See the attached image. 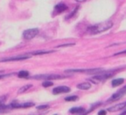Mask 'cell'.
I'll return each instance as SVG.
<instances>
[{"mask_svg": "<svg viewBox=\"0 0 126 115\" xmlns=\"http://www.w3.org/2000/svg\"><path fill=\"white\" fill-rule=\"evenodd\" d=\"M113 25V23L111 21H105L103 23H98V24L93 25L90 26L87 29V32L90 34H98V33H102L105 32L106 30H110Z\"/></svg>", "mask_w": 126, "mask_h": 115, "instance_id": "1", "label": "cell"}, {"mask_svg": "<svg viewBox=\"0 0 126 115\" xmlns=\"http://www.w3.org/2000/svg\"><path fill=\"white\" fill-rule=\"evenodd\" d=\"M104 71L103 68H89V69H68L66 70V73H82L86 75H94L99 74Z\"/></svg>", "mask_w": 126, "mask_h": 115, "instance_id": "2", "label": "cell"}, {"mask_svg": "<svg viewBox=\"0 0 126 115\" xmlns=\"http://www.w3.org/2000/svg\"><path fill=\"white\" fill-rule=\"evenodd\" d=\"M67 76L64 75H36V76H33V79H36V80H58V79H63L66 78Z\"/></svg>", "mask_w": 126, "mask_h": 115, "instance_id": "3", "label": "cell"}, {"mask_svg": "<svg viewBox=\"0 0 126 115\" xmlns=\"http://www.w3.org/2000/svg\"><path fill=\"white\" fill-rule=\"evenodd\" d=\"M39 33L38 29H30V30H25L23 33V37L26 40H30V39L34 38L35 36H37Z\"/></svg>", "mask_w": 126, "mask_h": 115, "instance_id": "4", "label": "cell"}, {"mask_svg": "<svg viewBox=\"0 0 126 115\" xmlns=\"http://www.w3.org/2000/svg\"><path fill=\"white\" fill-rule=\"evenodd\" d=\"M114 72H115V70L110 71V72H106V73H99L98 75H97L96 76L93 77V79L98 80V81H104V80H107V79L110 78V76L115 75Z\"/></svg>", "mask_w": 126, "mask_h": 115, "instance_id": "5", "label": "cell"}, {"mask_svg": "<svg viewBox=\"0 0 126 115\" xmlns=\"http://www.w3.org/2000/svg\"><path fill=\"white\" fill-rule=\"evenodd\" d=\"M33 102H25V103H18V102H13L11 105H9V108H28L30 106H34Z\"/></svg>", "mask_w": 126, "mask_h": 115, "instance_id": "6", "label": "cell"}, {"mask_svg": "<svg viewBox=\"0 0 126 115\" xmlns=\"http://www.w3.org/2000/svg\"><path fill=\"white\" fill-rule=\"evenodd\" d=\"M125 94H126V91L123 90V89H120L118 92H117V93H115L114 94H112V95L109 98L107 101H108V102H111V101L118 100V99H120Z\"/></svg>", "mask_w": 126, "mask_h": 115, "instance_id": "7", "label": "cell"}, {"mask_svg": "<svg viewBox=\"0 0 126 115\" xmlns=\"http://www.w3.org/2000/svg\"><path fill=\"white\" fill-rule=\"evenodd\" d=\"M70 92V87H67V86H61V87H54L53 89V94H63V93H69Z\"/></svg>", "mask_w": 126, "mask_h": 115, "instance_id": "8", "label": "cell"}, {"mask_svg": "<svg viewBox=\"0 0 126 115\" xmlns=\"http://www.w3.org/2000/svg\"><path fill=\"white\" fill-rule=\"evenodd\" d=\"M30 56H13V57H10V58H5V59H2L0 60V61H23V60H26L29 59Z\"/></svg>", "mask_w": 126, "mask_h": 115, "instance_id": "9", "label": "cell"}, {"mask_svg": "<svg viewBox=\"0 0 126 115\" xmlns=\"http://www.w3.org/2000/svg\"><path fill=\"white\" fill-rule=\"evenodd\" d=\"M125 107H126V102H123V103H119V104L115 105V106L108 108V111H110V112H117V111H120V110L124 109V108H125Z\"/></svg>", "mask_w": 126, "mask_h": 115, "instance_id": "10", "label": "cell"}, {"mask_svg": "<svg viewBox=\"0 0 126 115\" xmlns=\"http://www.w3.org/2000/svg\"><path fill=\"white\" fill-rule=\"evenodd\" d=\"M67 10V6L63 3H60V4H56L55 7H54V11L57 13H61L63 11H65Z\"/></svg>", "mask_w": 126, "mask_h": 115, "instance_id": "11", "label": "cell"}, {"mask_svg": "<svg viewBox=\"0 0 126 115\" xmlns=\"http://www.w3.org/2000/svg\"><path fill=\"white\" fill-rule=\"evenodd\" d=\"M92 87V84L89 82H82L80 84H78L77 88L80 89V90H88Z\"/></svg>", "mask_w": 126, "mask_h": 115, "instance_id": "12", "label": "cell"}, {"mask_svg": "<svg viewBox=\"0 0 126 115\" xmlns=\"http://www.w3.org/2000/svg\"><path fill=\"white\" fill-rule=\"evenodd\" d=\"M124 80L123 78H119V79H115V80H113L111 81V86L113 87H118V86L122 85L123 83H124Z\"/></svg>", "mask_w": 126, "mask_h": 115, "instance_id": "13", "label": "cell"}, {"mask_svg": "<svg viewBox=\"0 0 126 115\" xmlns=\"http://www.w3.org/2000/svg\"><path fill=\"white\" fill-rule=\"evenodd\" d=\"M69 112H70L71 113H73V114H75V113H78V114H79V113H83L85 112V109L83 107H73L72 109L69 110Z\"/></svg>", "mask_w": 126, "mask_h": 115, "instance_id": "14", "label": "cell"}, {"mask_svg": "<svg viewBox=\"0 0 126 115\" xmlns=\"http://www.w3.org/2000/svg\"><path fill=\"white\" fill-rule=\"evenodd\" d=\"M30 87H32L31 84H30V85H25V86H23V87H21V88H20L19 90H18V94H23V93H24L25 91L29 90V89H30Z\"/></svg>", "mask_w": 126, "mask_h": 115, "instance_id": "15", "label": "cell"}, {"mask_svg": "<svg viewBox=\"0 0 126 115\" xmlns=\"http://www.w3.org/2000/svg\"><path fill=\"white\" fill-rule=\"evenodd\" d=\"M29 75H30V73L28 71H25V70L20 71L18 73V77H20V78H27V77H29Z\"/></svg>", "mask_w": 126, "mask_h": 115, "instance_id": "16", "label": "cell"}, {"mask_svg": "<svg viewBox=\"0 0 126 115\" xmlns=\"http://www.w3.org/2000/svg\"><path fill=\"white\" fill-rule=\"evenodd\" d=\"M54 51L50 50V51H35V52H32L31 55H35V56H38V55H45V54H48V53H53Z\"/></svg>", "mask_w": 126, "mask_h": 115, "instance_id": "17", "label": "cell"}, {"mask_svg": "<svg viewBox=\"0 0 126 115\" xmlns=\"http://www.w3.org/2000/svg\"><path fill=\"white\" fill-rule=\"evenodd\" d=\"M78 99V97L75 95L74 96H68V97H66L65 98V100L66 101H75Z\"/></svg>", "mask_w": 126, "mask_h": 115, "instance_id": "18", "label": "cell"}, {"mask_svg": "<svg viewBox=\"0 0 126 115\" xmlns=\"http://www.w3.org/2000/svg\"><path fill=\"white\" fill-rule=\"evenodd\" d=\"M42 86L44 87H48L50 86H53V82L50 81V80H45L44 82H42Z\"/></svg>", "mask_w": 126, "mask_h": 115, "instance_id": "19", "label": "cell"}, {"mask_svg": "<svg viewBox=\"0 0 126 115\" xmlns=\"http://www.w3.org/2000/svg\"><path fill=\"white\" fill-rule=\"evenodd\" d=\"M5 99H6V96H3V97L0 98V105L4 104V102L5 101Z\"/></svg>", "mask_w": 126, "mask_h": 115, "instance_id": "20", "label": "cell"}, {"mask_svg": "<svg viewBox=\"0 0 126 115\" xmlns=\"http://www.w3.org/2000/svg\"><path fill=\"white\" fill-rule=\"evenodd\" d=\"M47 108H48V106H37V109L38 110L47 109Z\"/></svg>", "mask_w": 126, "mask_h": 115, "instance_id": "21", "label": "cell"}, {"mask_svg": "<svg viewBox=\"0 0 126 115\" xmlns=\"http://www.w3.org/2000/svg\"><path fill=\"white\" fill-rule=\"evenodd\" d=\"M11 75H12V74H10V75H0V79H3L7 76H11Z\"/></svg>", "mask_w": 126, "mask_h": 115, "instance_id": "22", "label": "cell"}, {"mask_svg": "<svg viewBox=\"0 0 126 115\" xmlns=\"http://www.w3.org/2000/svg\"><path fill=\"white\" fill-rule=\"evenodd\" d=\"M106 113V111H105V110H102V111L98 112V115H102V114H105Z\"/></svg>", "mask_w": 126, "mask_h": 115, "instance_id": "23", "label": "cell"}, {"mask_svg": "<svg viewBox=\"0 0 126 115\" xmlns=\"http://www.w3.org/2000/svg\"><path fill=\"white\" fill-rule=\"evenodd\" d=\"M123 54H126V50H124V51H121V52H119V53H117V54H115V56H117V55H123Z\"/></svg>", "mask_w": 126, "mask_h": 115, "instance_id": "24", "label": "cell"}, {"mask_svg": "<svg viewBox=\"0 0 126 115\" xmlns=\"http://www.w3.org/2000/svg\"><path fill=\"white\" fill-rule=\"evenodd\" d=\"M76 2L78 3H82V2H85V1H86V0H75Z\"/></svg>", "mask_w": 126, "mask_h": 115, "instance_id": "25", "label": "cell"}, {"mask_svg": "<svg viewBox=\"0 0 126 115\" xmlns=\"http://www.w3.org/2000/svg\"><path fill=\"white\" fill-rule=\"evenodd\" d=\"M122 114H126V111H124V112H123Z\"/></svg>", "mask_w": 126, "mask_h": 115, "instance_id": "26", "label": "cell"}]
</instances>
